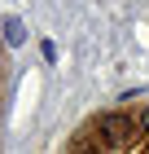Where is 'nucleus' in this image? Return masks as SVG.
Returning <instances> with one entry per match:
<instances>
[{"label":"nucleus","instance_id":"1","mask_svg":"<svg viewBox=\"0 0 149 154\" xmlns=\"http://www.w3.org/2000/svg\"><path fill=\"white\" fill-rule=\"evenodd\" d=\"M97 132H101L110 145H127L132 137H136V123L123 119V115H101V119H97Z\"/></svg>","mask_w":149,"mask_h":154},{"label":"nucleus","instance_id":"3","mask_svg":"<svg viewBox=\"0 0 149 154\" xmlns=\"http://www.w3.org/2000/svg\"><path fill=\"white\" fill-rule=\"evenodd\" d=\"M140 132H149V110H145V119H140Z\"/></svg>","mask_w":149,"mask_h":154},{"label":"nucleus","instance_id":"2","mask_svg":"<svg viewBox=\"0 0 149 154\" xmlns=\"http://www.w3.org/2000/svg\"><path fill=\"white\" fill-rule=\"evenodd\" d=\"M4 40H9V44H22V40H26V31H22V22H18V18H9V22H4Z\"/></svg>","mask_w":149,"mask_h":154}]
</instances>
